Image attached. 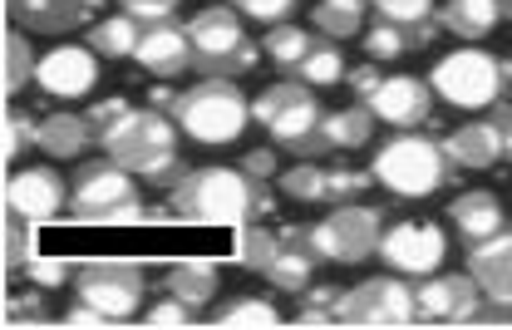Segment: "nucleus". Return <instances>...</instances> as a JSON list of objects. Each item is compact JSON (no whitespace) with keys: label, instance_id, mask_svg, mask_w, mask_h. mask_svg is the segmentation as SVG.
Instances as JSON below:
<instances>
[{"label":"nucleus","instance_id":"nucleus-1","mask_svg":"<svg viewBox=\"0 0 512 330\" xmlns=\"http://www.w3.org/2000/svg\"><path fill=\"white\" fill-rule=\"evenodd\" d=\"M173 207L178 222H261L276 207V193L247 168L207 163V168H188V178L173 188Z\"/></svg>","mask_w":512,"mask_h":330},{"label":"nucleus","instance_id":"nucleus-2","mask_svg":"<svg viewBox=\"0 0 512 330\" xmlns=\"http://www.w3.org/2000/svg\"><path fill=\"white\" fill-rule=\"evenodd\" d=\"M325 114L330 109H320L316 89L306 79H296V74L266 84L252 99V119L271 133L276 148H286L296 158H330L335 153L330 138H325Z\"/></svg>","mask_w":512,"mask_h":330},{"label":"nucleus","instance_id":"nucleus-3","mask_svg":"<svg viewBox=\"0 0 512 330\" xmlns=\"http://www.w3.org/2000/svg\"><path fill=\"white\" fill-rule=\"evenodd\" d=\"M370 173H375V183L384 193H394L404 202H424L434 193H444L458 168L444 153V138H429L424 129H404L375 148Z\"/></svg>","mask_w":512,"mask_h":330},{"label":"nucleus","instance_id":"nucleus-4","mask_svg":"<svg viewBox=\"0 0 512 330\" xmlns=\"http://www.w3.org/2000/svg\"><path fill=\"white\" fill-rule=\"evenodd\" d=\"M183 138H192L197 148H232L242 133L252 129V99L242 94L237 79H197L178 94V109H173Z\"/></svg>","mask_w":512,"mask_h":330},{"label":"nucleus","instance_id":"nucleus-5","mask_svg":"<svg viewBox=\"0 0 512 330\" xmlns=\"http://www.w3.org/2000/svg\"><path fill=\"white\" fill-rule=\"evenodd\" d=\"M69 217L74 222H148V207L138 198V173L119 168L109 153L84 158L69 183Z\"/></svg>","mask_w":512,"mask_h":330},{"label":"nucleus","instance_id":"nucleus-6","mask_svg":"<svg viewBox=\"0 0 512 330\" xmlns=\"http://www.w3.org/2000/svg\"><path fill=\"white\" fill-rule=\"evenodd\" d=\"M434 84V94L444 99L448 109L478 114V109H498L508 94V69L498 55H488L483 45H463L448 50L444 60L434 65V74H424Z\"/></svg>","mask_w":512,"mask_h":330},{"label":"nucleus","instance_id":"nucleus-7","mask_svg":"<svg viewBox=\"0 0 512 330\" xmlns=\"http://www.w3.org/2000/svg\"><path fill=\"white\" fill-rule=\"evenodd\" d=\"M188 35H192V69L207 74V79H237V74L256 69V60H261V45L247 40L237 10H227V5L197 10L188 20Z\"/></svg>","mask_w":512,"mask_h":330},{"label":"nucleus","instance_id":"nucleus-8","mask_svg":"<svg viewBox=\"0 0 512 330\" xmlns=\"http://www.w3.org/2000/svg\"><path fill=\"white\" fill-rule=\"evenodd\" d=\"M380 237H384V212L365 207V202H335L311 227L320 262L330 266H360L370 257H380Z\"/></svg>","mask_w":512,"mask_h":330},{"label":"nucleus","instance_id":"nucleus-9","mask_svg":"<svg viewBox=\"0 0 512 330\" xmlns=\"http://www.w3.org/2000/svg\"><path fill=\"white\" fill-rule=\"evenodd\" d=\"M148 266L143 262H114V257H99V262H79L74 271V296L99 306L114 326L138 321L143 311V291H148Z\"/></svg>","mask_w":512,"mask_h":330},{"label":"nucleus","instance_id":"nucleus-10","mask_svg":"<svg viewBox=\"0 0 512 330\" xmlns=\"http://www.w3.org/2000/svg\"><path fill=\"white\" fill-rule=\"evenodd\" d=\"M414 321H419V301L399 271L370 276V281L340 291V301H335V326H414Z\"/></svg>","mask_w":512,"mask_h":330},{"label":"nucleus","instance_id":"nucleus-11","mask_svg":"<svg viewBox=\"0 0 512 330\" xmlns=\"http://www.w3.org/2000/svg\"><path fill=\"white\" fill-rule=\"evenodd\" d=\"M178 119L173 114H163V109H128V119L119 124V129L109 133L99 148L119 163V168H128V173H143L153 158H163V153H178Z\"/></svg>","mask_w":512,"mask_h":330},{"label":"nucleus","instance_id":"nucleus-12","mask_svg":"<svg viewBox=\"0 0 512 330\" xmlns=\"http://www.w3.org/2000/svg\"><path fill=\"white\" fill-rule=\"evenodd\" d=\"M380 262L384 271H399V276H434L448 262V237L439 222H424V217H404V222H384L380 237Z\"/></svg>","mask_w":512,"mask_h":330},{"label":"nucleus","instance_id":"nucleus-13","mask_svg":"<svg viewBox=\"0 0 512 330\" xmlns=\"http://www.w3.org/2000/svg\"><path fill=\"white\" fill-rule=\"evenodd\" d=\"M414 301L424 326H473L483 306V286L473 281V271H434L414 281Z\"/></svg>","mask_w":512,"mask_h":330},{"label":"nucleus","instance_id":"nucleus-14","mask_svg":"<svg viewBox=\"0 0 512 330\" xmlns=\"http://www.w3.org/2000/svg\"><path fill=\"white\" fill-rule=\"evenodd\" d=\"M5 202L10 212H20L25 222H55V217H69V183L60 178V168H15L10 173V188H5Z\"/></svg>","mask_w":512,"mask_h":330},{"label":"nucleus","instance_id":"nucleus-15","mask_svg":"<svg viewBox=\"0 0 512 330\" xmlns=\"http://www.w3.org/2000/svg\"><path fill=\"white\" fill-rule=\"evenodd\" d=\"M35 84H40V94H50V99H84V94H94V84H99V55L89 50V45H55V50H45L40 55V69H35Z\"/></svg>","mask_w":512,"mask_h":330},{"label":"nucleus","instance_id":"nucleus-16","mask_svg":"<svg viewBox=\"0 0 512 330\" xmlns=\"http://www.w3.org/2000/svg\"><path fill=\"white\" fill-rule=\"evenodd\" d=\"M375 119L389 124L394 133L404 129H429V114H434V84L419 79V74H389L375 99H370Z\"/></svg>","mask_w":512,"mask_h":330},{"label":"nucleus","instance_id":"nucleus-17","mask_svg":"<svg viewBox=\"0 0 512 330\" xmlns=\"http://www.w3.org/2000/svg\"><path fill=\"white\" fill-rule=\"evenodd\" d=\"M5 10L10 25L25 35H74L104 10V0H10Z\"/></svg>","mask_w":512,"mask_h":330},{"label":"nucleus","instance_id":"nucleus-18","mask_svg":"<svg viewBox=\"0 0 512 330\" xmlns=\"http://www.w3.org/2000/svg\"><path fill=\"white\" fill-rule=\"evenodd\" d=\"M133 65L153 79H178L192 69V35L188 20H163V25H148L143 40H138V55Z\"/></svg>","mask_w":512,"mask_h":330},{"label":"nucleus","instance_id":"nucleus-19","mask_svg":"<svg viewBox=\"0 0 512 330\" xmlns=\"http://www.w3.org/2000/svg\"><path fill=\"white\" fill-rule=\"evenodd\" d=\"M316 266H320V252H316V242H311V227H286V232H281L276 257L266 262L261 276H266L276 291L301 296V291L316 281Z\"/></svg>","mask_w":512,"mask_h":330},{"label":"nucleus","instance_id":"nucleus-20","mask_svg":"<svg viewBox=\"0 0 512 330\" xmlns=\"http://www.w3.org/2000/svg\"><path fill=\"white\" fill-rule=\"evenodd\" d=\"M448 227L458 232V242L463 247H478V242H488V237H498L503 227H508V207L498 193H458V198L448 202Z\"/></svg>","mask_w":512,"mask_h":330},{"label":"nucleus","instance_id":"nucleus-21","mask_svg":"<svg viewBox=\"0 0 512 330\" xmlns=\"http://www.w3.org/2000/svg\"><path fill=\"white\" fill-rule=\"evenodd\" d=\"M444 153L453 158V168H463V173L498 168V158H508V148H503V124H498V119H473V124H463V129L448 133Z\"/></svg>","mask_w":512,"mask_h":330},{"label":"nucleus","instance_id":"nucleus-22","mask_svg":"<svg viewBox=\"0 0 512 330\" xmlns=\"http://www.w3.org/2000/svg\"><path fill=\"white\" fill-rule=\"evenodd\" d=\"M468 271L483 286L488 301H512V227H503L498 237L468 247Z\"/></svg>","mask_w":512,"mask_h":330},{"label":"nucleus","instance_id":"nucleus-23","mask_svg":"<svg viewBox=\"0 0 512 330\" xmlns=\"http://www.w3.org/2000/svg\"><path fill=\"white\" fill-rule=\"evenodd\" d=\"M143 20H133L128 10L119 15H99L89 30H84V45L99 55V60H133L138 55V40H143Z\"/></svg>","mask_w":512,"mask_h":330},{"label":"nucleus","instance_id":"nucleus-24","mask_svg":"<svg viewBox=\"0 0 512 330\" xmlns=\"http://www.w3.org/2000/svg\"><path fill=\"white\" fill-rule=\"evenodd\" d=\"M94 143H99V138H94L89 114L60 109V114H50V119L40 124V153H45V158H74V163H79Z\"/></svg>","mask_w":512,"mask_h":330},{"label":"nucleus","instance_id":"nucleus-25","mask_svg":"<svg viewBox=\"0 0 512 330\" xmlns=\"http://www.w3.org/2000/svg\"><path fill=\"white\" fill-rule=\"evenodd\" d=\"M503 5L498 0H444L439 5V25L458 40H488L503 25Z\"/></svg>","mask_w":512,"mask_h":330},{"label":"nucleus","instance_id":"nucleus-26","mask_svg":"<svg viewBox=\"0 0 512 330\" xmlns=\"http://www.w3.org/2000/svg\"><path fill=\"white\" fill-rule=\"evenodd\" d=\"M375 109L365 104V99H355L350 109H335V114H325V138H330V148L335 153H350V148H365L370 138H375Z\"/></svg>","mask_w":512,"mask_h":330},{"label":"nucleus","instance_id":"nucleus-27","mask_svg":"<svg viewBox=\"0 0 512 330\" xmlns=\"http://www.w3.org/2000/svg\"><path fill=\"white\" fill-rule=\"evenodd\" d=\"M217 286H222V276H217V266L212 262H173V266H163V291L183 296L188 306H207V301L217 296Z\"/></svg>","mask_w":512,"mask_h":330},{"label":"nucleus","instance_id":"nucleus-28","mask_svg":"<svg viewBox=\"0 0 512 330\" xmlns=\"http://www.w3.org/2000/svg\"><path fill=\"white\" fill-rule=\"evenodd\" d=\"M434 30L439 25H429V30H404V25H389V20H375L370 30H365V55L370 60H399V55H414V50H424L429 40H434Z\"/></svg>","mask_w":512,"mask_h":330},{"label":"nucleus","instance_id":"nucleus-29","mask_svg":"<svg viewBox=\"0 0 512 330\" xmlns=\"http://www.w3.org/2000/svg\"><path fill=\"white\" fill-rule=\"evenodd\" d=\"M311 45H316V35L286 20V25H271V30H266V40H261V55L281 69V74H296V69H301V60L311 55Z\"/></svg>","mask_w":512,"mask_h":330},{"label":"nucleus","instance_id":"nucleus-30","mask_svg":"<svg viewBox=\"0 0 512 330\" xmlns=\"http://www.w3.org/2000/svg\"><path fill=\"white\" fill-rule=\"evenodd\" d=\"M276 188H281V198H291V202H325L330 207V168L316 163V158L291 163V168H281Z\"/></svg>","mask_w":512,"mask_h":330},{"label":"nucleus","instance_id":"nucleus-31","mask_svg":"<svg viewBox=\"0 0 512 330\" xmlns=\"http://www.w3.org/2000/svg\"><path fill=\"white\" fill-rule=\"evenodd\" d=\"M345 74H350V65H345V50H340V40H325V35H320L316 45H311V55L301 60V69H296V79H306L311 89L345 84Z\"/></svg>","mask_w":512,"mask_h":330},{"label":"nucleus","instance_id":"nucleus-32","mask_svg":"<svg viewBox=\"0 0 512 330\" xmlns=\"http://www.w3.org/2000/svg\"><path fill=\"white\" fill-rule=\"evenodd\" d=\"M370 0H316V30L325 40H355L365 30Z\"/></svg>","mask_w":512,"mask_h":330},{"label":"nucleus","instance_id":"nucleus-33","mask_svg":"<svg viewBox=\"0 0 512 330\" xmlns=\"http://www.w3.org/2000/svg\"><path fill=\"white\" fill-rule=\"evenodd\" d=\"M286 316L276 311V301H266V296H237V301H227V306H217V316H212V326L222 330H242V326H281Z\"/></svg>","mask_w":512,"mask_h":330},{"label":"nucleus","instance_id":"nucleus-34","mask_svg":"<svg viewBox=\"0 0 512 330\" xmlns=\"http://www.w3.org/2000/svg\"><path fill=\"white\" fill-rule=\"evenodd\" d=\"M35 69H40V60H35V50H30V35H25V30H10V35H5V94L20 99L25 84H35Z\"/></svg>","mask_w":512,"mask_h":330},{"label":"nucleus","instance_id":"nucleus-35","mask_svg":"<svg viewBox=\"0 0 512 330\" xmlns=\"http://www.w3.org/2000/svg\"><path fill=\"white\" fill-rule=\"evenodd\" d=\"M370 10H375V20L404 25V30H429V25H439L434 0H370Z\"/></svg>","mask_w":512,"mask_h":330},{"label":"nucleus","instance_id":"nucleus-36","mask_svg":"<svg viewBox=\"0 0 512 330\" xmlns=\"http://www.w3.org/2000/svg\"><path fill=\"white\" fill-rule=\"evenodd\" d=\"M20 271L30 276V286H40V291H60V286H69V281H74V271H79V266L60 262V257H30Z\"/></svg>","mask_w":512,"mask_h":330},{"label":"nucleus","instance_id":"nucleus-37","mask_svg":"<svg viewBox=\"0 0 512 330\" xmlns=\"http://www.w3.org/2000/svg\"><path fill=\"white\" fill-rule=\"evenodd\" d=\"M192 311H197V306H188L183 296H173V291H168V296H163V301H153V306H148L138 321H143V326H153V330H158V326L173 330V326H192V321H197Z\"/></svg>","mask_w":512,"mask_h":330},{"label":"nucleus","instance_id":"nucleus-38","mask_svg":"<svg viewBox=\"0 0 512 330\" xmlns=\"http://www.w3.org/2000/svg\"><path fill=\"white\" fill-rule=\"evenodd\" d=\"M276 247H281V237H276V232H266V227H252V232L242 237V247H237V262L261 276V271H266V262L276 257Z\"/></svg>","mask_w":512,"mask_h":330},{"label":"nucleus","instance_id":"nucleus-39","mask_svg":"<svg viewBox=\"0 0 512 330\" xmlns=\"http://www.w3.org/2000/svg\"><path fill=\"white\" fill-rule=\"evenodd\" d=\"M5 321H10V326H50L55 316H50V306H45L40 286H35V291H20V296H10V306H5Z\"/></svg>","mask_w":512,"mask_h":330},{"label":"nucleus","instance_id":"nucleus-40","mask_svg":"<svg viewBox=\"0 0 512 330\" xmlns=\"http://www.w3.org/2000/svg\"><path fill=\"white\" fill-rule=\"evenodd\" d=\"M370 183H375V173H360L350 163H330V207L335 202H355Z\"/></svg>","mask_w":512,"mask_h":330},{"label":"nucleus","instance_id":"nucleus-41","mask_svg":"<svg viewBox=\"0 0 512 330\" xmlns=\"http://www.w3.org/2000/svg\"><path fill=\"white\" fill-rule=\"evenodd\" d=\"M40 148V124L25 109H10V163L20 168V158H30Z\"/></svg>","mask_w":512,"mask_h":330},{"label":"nucleus","instance_id":"nucleus-42","mask_svg":"<svg viewBox=\"0 0 512 330\" xmlns=\"http://www.w3.org/2000/svg\"><path fill=\"white\" fill-rule=\"evenodd\" d=\"M296 5L301 0H237V10L247 15V20H256V25H286L291 15H296Z\"/></svg>","mask_w":512,"mask_h":330},{"label":"nucleus","instance_id":"nucleus-43","mask_svg":"<svg viewBox=\"0 0 512 330\" xmlns=\"http://www.w3.org/2000/svg\"><path fill=\"white\" fill-rule=\"evenodd\" d=\"M25 262H30V222L20 212H10V222H5V266L20 271Z\"/></svg>","mask_w":512,"mask_h":330},{"label":"nucleus","instance_id":"nucleus-44","mask_svg":"<svg viewBox=\"0 0 512 330\" xmlns=\"http://www.w3.org/2000/svg\"><path fill=\"white\" fill-rule=\"evenodd\" d=\"M138 178H143V183H158V188H178V183L188 178V163H183L178 153H163V158H153Z\"/></svg>","mask_w":512,"mask_h":330},{"label":"nucleus","instance_id":"nucleus-45","mask_svg":"<svg viewBox=\"0 0 512 330\" xmlns=\"http://www.w3.org/2000/svg\"><path fill=\"white\" fill-rule=\"evenodd\" d=\"M124 119H128V104H124V99H99V104L89 109V124H94V138H99V143L119 129Z\"/></svg>","mask_w":512,"mask_h":330},{"label":"nucleus","instance_id":"nucleus-46","mask_svg":"<svg viewBox=\"0 0 512 330\" xmlns=\"http://www.w3.org/2000/svg\"><path fill=\"white\" fill-rule=\"evenodd\" d=\"M119 10H128V15H133V20H143V25L178 20V0H119Z\"/></svg>","mask_w":512,"mask_h":330},{"label":"nucleus","instance_id":"nucleus-47","mask_svg":"<svg viewBox=\"0 0 512 330\" xmlns=\"http://www.w3.org/2000/svg\"><path fill=\"white\" fill-rule=\"evenodd\" d=\"M345 84L355 89V99H375V89L384 84V74H380V60H370V65H355V74H345Z\"/></svg>","mask_w":512,"mask_h":330},{"label":"nucleus","instance_id":"nucleus-48","mask_svg":"<svg viewBox=\"0 0 512 330\" xmlns=\"http://www.w3.org/2000/svg\"><path fill=\"white\" fill-rule=\"evenodd\" d=\"M64 326H84V330H94V326H114V321H109V316H104V311H99V306H89V301H79V296H74V306H69V311H64L60 316Z\"/></svg>","mask_w":512,"mask_h":330},{"label":"nucleus","instance_id":"nucleus-49","mask_svg":"<svg viewBox=\"0 0 512 330\" xmlns=\"http://www.w3.org/2000/svg\"><path fill=\"white\" fill-rule=\"evenodd\" d=\"M473 326H512V301H488V296H483Z\"/></svg>","mask_w":512,"mask_h":330},{"label":"nucleus","instance_id":"nucleus-50","mask_svg":"<svg viewBox=\"0 0 512 330\" xmlns=\"http://www.w3.org/2000/svg\"><path fill=\"white\" fill-rule=\"evenodd\" d=\"M242 168H247L252 178H261V183H266V178H281V173H276V153H271V148H252V153L242 158Z\"/></svg>","mask_w":512,"mask_h":330},{"label":"nucleus","instance_id":"nucleus-51","mask_svg":"<svg viewBox=\"0 0 512 330\" xmlns=\"http://www.w3.org/2000/svg\"><path fill=\"white\" fill-rule=\"evenodd\" d=\"M493 119L503 124V148H508V158H512V104H498V109H493Z\"/></svg>","mask_w":512,"mask_h":330},{"label":"nucleus","instance_id":"nucleus-52","mask_svg":"<svg viewBox=\"0 0 512 330\" xmlns=\"http://www.w3.org/2000/svg\"><path fill=\"white\" fill-rule=\"evenodd\" d=\"M503 69H508V84H512V55H508V60H503Z\"/></svg>","mask_w":512,"mask_h":330},{"label":"nucleus","instance_id":"nucleus-53","mask_svg":"<svg viewBox=\"0 0 512 330\" xmlns=\"http://www.w3.org/2000/svg\"><path fill=\"white\" fill-rule=\"evenodd\" d=\"M498 5H503V10H508V15H512V0H498Z\"/></svg>","mask_w":512,"mask_h":330}]
</instances>
